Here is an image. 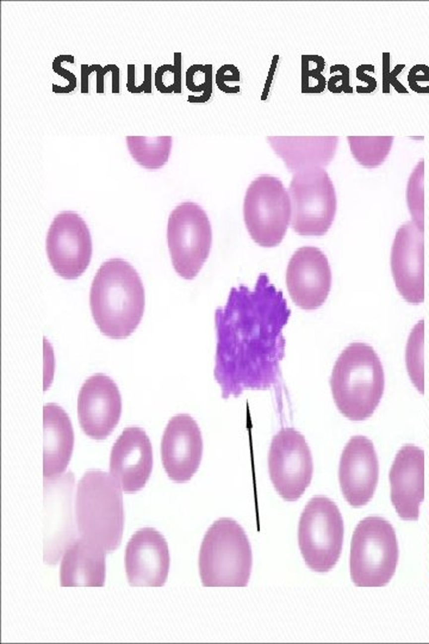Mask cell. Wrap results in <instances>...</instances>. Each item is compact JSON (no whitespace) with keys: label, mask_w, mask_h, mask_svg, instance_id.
I'll list each match as a JSON object with an SVG mask.
<instances>
[{"label":"cell","mask_w":429,"mask_h":644,"mask_svg":"<svg viewBox=\"0 0 429 644\" xmlns=\"http://www.w3.org/2000/svg\"><path fill=\"white\" fill-rule=\"evenodd\" d=\"M290 316L283 291L266 273L257 277L253 289L232 288L226 306L215 312L214 376L224 400L278 383L285 356L283 329Z\"/></svg>","instance_id":"obj_1"},{"label":"cell","mask_w":429,"mask_h":644,"mask_svg":"<svg viewBox=\"0 0 429 644\" xmlns=\"http://www.w3.org/2000/svg\"><path fill=\"white\" fill-rule=\"evenodd\" d=\"M146 294L140 274L123 259L100 265L90 291V307L100 332L111 339L128 338L143 318Z\"/></svg>","instance_id":"obj_2"},{"label":"cell","mask_w":429,"mask_h":644,"mask_svg":"<svg viewBox=\"0 0 429 644\" xmlns=\"http://www.w3.org/2000/svg\"><path fill=\"white\" fill-rule=\"evenodd\" d=\"M385 388L383 364L373 347L352 342L334 364L330 389L340 413L352 421L371 418Z\"/></svg>","instance_id":"obj_3"},{"label":"cell","mask_w":429,"mask_h":644,"mask_svg":"<svg viewBox=\"0 0 429 644\" xmlns=\"http://www.w3.org/2000/svg\"><path fill=\"white\" fill-rule=\"evenodd\" d=\"M123 489L100 470H88L76 484L74 512L78 537L94 543L105 552L121 545L124 530Z\"/></svg>","instance_id":"obj_4"},{"label":"cell","mask_w":429,"mask_h":644,"mask_svg":"<svg viewBox=\"0 0 429 644\" xmlns=\"http://www.w3.org/2000/svg\"><path fill=\"white\" fill-rule=\"evenodd\" d=\"M198 566L203 586H247L253 554L241 525L229 518L215 521L204 536Z\"/></svg>","instance_id":"obj_5"},{"label":"cell","mask_w":429,"mask_h":644,"mask_svg":"<svg viewBox=\"0 0 429 644\" xmlns=\"http://www.w3.org/2000/svg\"><path fill=\"white\" fill-rule=\"evenodd\" d=\"M395 528L380 516H368L357 525L351 543V579L358 587H383L398 564Z\"/></svg>","instance_id":"obj_6"},{"label":"cell","mask_w":429,"mask_h":644,"mask_svg":"<svg viewBox=\"0 0 429 644\" xmlns=\"http://www.w3.org/2000/svg\"><path fill=\"white\" fill-rule=\"evenodd\" d=\"M244 218L254 242L266 248L277 247L292 220L291 198L282 180L268 174L254 179L245 191Z\"/></svg>","instance_id":"obj_7"},{"label":"cell","mask_w":429,"mask_h":644,"mask_svg":"<svg viewBox=\"0 0 429 644\" xmlns=\"http://www.w3.org/2000/svg\"><path fill=\"white\" fill-rule=\"evenodd\" d=\"M343 519L330 499L315 496L306 504L298 524V545L306 566L327 573L336 566L343 544Z\"/></svg>","instance_id":"obj_8"},{"label":"cell","mask_w":429,"mask_h":644,"mask_svg":"<svg viewBox=\"0 0 429 644\" xmlns=\"http://www.w3.org/2000/svg\"><path fill=\"white\" fill-rule=\"evenodd\" d=\"M292 229L302 236H323L336 215L335 186L323 167H307L294 173L289 186Z\"/></svg>","instance_id":"obj_9"},{"label":"cell","mask_w":429,"mask_h":644,"mask_svg":"<svg viewBox=\"0 0 429 644\" xmlns=\"http://www.w3.org/2000/svg\"><path fill=\"white\" fill-rule=\"evenodd\" d=\"M167 242L176 272L184 279H193L205 264L212 245L211 223L202 206L185 202L171 212Z\"/></svg>","instance_id":"obj_10"},{"label":"cell","mask_w":429,"mask_h":644,"mask_svg":"<svg viewBox=\"0 0 429 644\" xmlns=\"http://www.w3.org/2000/svg\"><path fill=\"white\" fill-rule=\"evenodd\" d=\"M268 472L274 489L285 501H297L306 493L312 480L313 462L303 434L286 427L273 437Z\"/></svg>","instance_id":"obj_11"},{"label":"cell","mask_w":429,"mask_h":644,"mask_svg":"<svg viewBox=\"0 0 429 644\" xmlns=\"http://www.w3.org/2000/svg\"><path fill=\"white\" fill-rule=\"evenodd\" d=\"M75 478L67 471L54 478H44L43 560L55 566L70 543L78 538L73 495Z\"/></svg>","instance_id":"obj_12"},{"label":"cell","mask_w":429,"mask_h":644,"mask_svg":"<svg viewBox=\"0 0 429 644\" xmlns=\"http://www.w3.org/2000/svg\"><path fill=\"white\" fill-rule=\"evenodd\" d=\"M46 250L55 273L64 279L79 278L92 258V238L82 217L73 211L56 215L47 234Z\"/></svg>","instance_id":"obj_13"},{"label":"cell","mask_w":429,"mask_h":644,"mask_svg":"<svg viewBox=\"0 0 429 644\" xmlns=\"http://www.w3.org/2000/svg\"><path fill=\"white\" fill-rule=\"evenodd\" d=\"M333 274L327 256L317 247L304 246L292 254L286 268V286L294 303L315 310L327 301Z\"/></svg>","instance_id":"obj_14"},{"label":"cell","mask_w":429,"mask_h":644,"mask_svg":"<svg viewBox=\"0 0 429 644\" xmlns=\"http://www.w3.org/2000/svg\"><path fill=\"white\" fill-rule=\"evenodd\" d=\"M122 397L117 384L109 376L97 374L82 384L78 396V418L90 438H108L120 422Z\"/></svg>","instance_id":"obj_15"},{"label":"cell","mask_w":429,"mask_h":644,"mask_svg":"<svg viewBox=\"0 0 429 644\" xmlns=\"http://www.w3.org/2000/svg\"><path fill=\"white\" fill-rule=\"evenodd\" d=\"M379 478V460L373 443L364 436L352 437L343 449L339 481L346 501L363 507L373 498Z\"/></svg>","instance_id":"obj_16"},{"label":"cell","mask_w":429,"mask_h":644,"mask_svg":"<svg viewBox=\"0 0 429 644\" xmlns=\"http://www.w3.org/2000/svg\"><path fill=\"white\" fill-rule=\"evenodd\" d=\"M203 457V437L193 418L187 414L173 416L162 436L161 458L172 481L187 482L199 468Z\"/></svg>","instance_id":"obj_17"},{"label":"cell","mask_w":429,"mask_h":644,"mask_svg":"<svg viewBox=\"0 0 429 644\" xmlns=\"http://www.w3.org/2000/svg\"><path fill=\"white\" fill-rule=\"evenodd\" d=\"M391 272L404 301L421 304L425 301V242L423 232L414 222L399 227L391 248Z\"/></svg>","instance_id":"obj_18"},{"label":"cell","mask_w":429,"mask_h":644,"mask_svg":"<svg viewBox=\"0 0 429 644\" xmlns=\"http://www.w3.org/2000/svg\"><path fill=\"white\" fill-rule=\"evenodd\" d=\"M124 563L130 586L162 587L171 566L165 537L152 527L138 530L128 542Z\"/></svg>","instance_id":"obj_19"},{"label":"cell","mask_w":429,"mask_h":644,"mask_svg":"<svg viewBox=\"0 0 429 644\" xmlns=\"http://www.w3.org/2000/svg\"><path fill=\"white\" fill-rule=\"evenodd\" d=\"M391 502L398 516L416 521L425 500V452L419 446L404 445L396 454L389 475Z\"/></svg>","instance_id":"obj_20"},{"label":"cell","mask_w":429,"mask_h":644,"mask_svg":"<svg viewBox=\"0 0 429 644\" xmlns=\"http://www.w3.org/2000/svg\"><path fill=\"white\" fill-rule=\"evenodd\" d=\"M153 470V449L147 433L128 427L118 437L110 454V475L125 493L146 486Z\"/></svg>","instance_id":"obj_21"},{"label":"cell","mask_w":429,"mask_h":644,"mask_svg":"<svg viewBox=\"0 0 429 644\" xmlns=\"http://www.w3.org/2000/svg\"><path fill=\"white\" fill-rule=\"evenodd\" d=\"M74 449V431L63 408L48 403L43 408V477L64 474Z\"/></svg>","instance_id":"obj_22"},{"label":"cell","mask_w":429,"mask_h":644,"mask_svg":"<svg viewBox=\"0 0 429 644\" xmlns=\"http://www.w3.org/2000/svg\"><path fill=\"white\" fill-rule=\"evenodd\" d=\"M339 136H268L267 142L292 174L307 167H325L334 160Z\"/></svg>","instance_id":"obj_23"},{"label":"cell","mask_w":429,"mask_h":644,"mask_svg":"<svg viewBox=\"0 0 429 644\" xmlns=\"http://www.w3.org/2000/svg\"><path fill=\"white\" fill-rule=\"evenodd\" d=\"M105 573V551L80 537L67 546L61 557L62 587H103Z\"/></svg>","instance_id":"obj_24"},{"label":"cell","mask_w":429,"mask_h":644,"mask_svg":"<svg viewBox=\"0 0 429 644\" xmlns=\"http://www.w3.org/2000/svg\"><path fill=\"white\" fill-rule=\"evenodd\" d=\"M172 141L171 136H126V146L138 165L147 170H159L168 161Z\"/></svg>","instance_id":"obj_25"},{"label":"cell","mask_w":429,"mask_h":644,"mask_svg":"<svg viewBox=\"0 0 429 644\" xmlns=\"http://www.w3.org/2000/svg\"><path fill=\"white\" fill-rule=\"evenodd\" d=\"M352 155L366 168H375L385 161L392 147V136H348Z\"/></svg>","instance_id":"obj_26"},{"label":"cell","mask_w":429,"mask_h":644,"mask_svg":"<svg viewBox=\"0 0 429 644\" xmlns=\"http://www.w3.org/2000/svg\"><path fill=\"white\" fill-rule=\"evenodd\" d=\"M405 365L411 382L421 394H425V321L421 320L411 329L405 347Z\"/></svg>","instance_id":"obj_27"},{"label":"cell","mask_w":429,"mask_h":644,"mask_svg":"<svg viewBox=\"0 0 429 644\" xmlns=\"http://www.w3.org/2000/svg\"><path fill=\"white\" fill-rule=\"evenodd\" d=\"M302 91L303 92H321L325 86V79L322 75L324 68V60L319 56H306L302 58Z\"/></svg>","instance_id":"obj_28"},{"label":"cell","mask_w":429,"mask_h":644,"mask_svg":"<svg viewBox=\"0 0 429 644\" xmlns=\"http://www.w3.org/2000/svg\"><path fill=\"white\" fill-rule=\"evenodd\" d=\"M422 162L416 168L408 185V205L413 215L414 223L423 232V186Z\"/></svg>","instance_id":"obj_29"},{"label":"cell","mask_w":429,"mask_h":644,"mask_svg":"<svg viewBox=\"0 0 429 644\" xmlns=\"http://www.w3.org/2000/svg\"><path fill=\"white\" fill-rule=\"evenodd\" d=\"M54 352L52 345L44 339V390L49 388L54 376Z\"/></svg>","instance_id":"obj_30"},{"label":"cell","mask_w":429,"mask_h":644,"mask_svg":"<svg viewBox=\"0 0 429 644\" xmlns=\"http://www.w3.org/2000/svg\"><path fill=\"white\" fill-rule=\"evenodd\" d=\"M408 80H409L410 87L413 88L414 91H415L416 87H417V84H419V81H427V82H429V68L427 66H423V64H419V66H415L409 72Z\"/></svg>","instance_id":"obj_31"},{"label":"cell","mask_w":429,"mask_h":644,"mask_svg":"<svg viewBox=\"0 0 429 644\" xmlns=\"http://www.w3.org/2000/svg\"><path fill=\"white\" fill-rule=\"evenodd\" d=\"M348 87V74L345 76H333L329 81V90L331 92H341Z\"/></svg>","instance_id":"obj_32"}]
</instances>
